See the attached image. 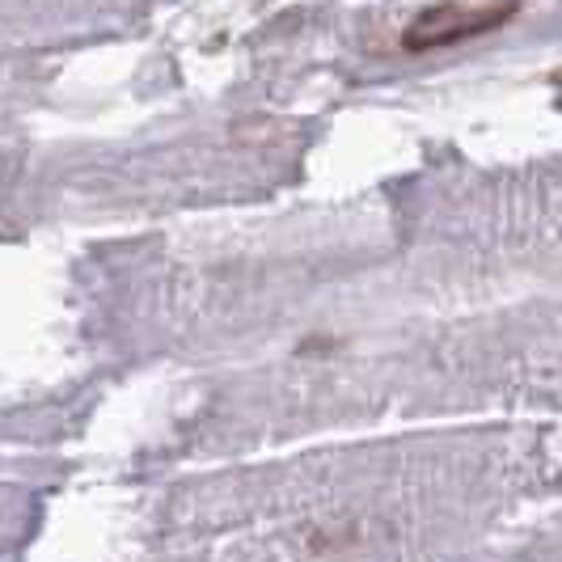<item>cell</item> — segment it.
Wrapping results in <instances>:
<instances>
[{
  "mask_svg": "<svg viewBox=\"0 0 562 562\" xmlns=\"http://www.w3.org/2000/svg\"><path fill=\"white\" fill-rule=\"evenodd\" d=\"M520 13V0H491V4H474V9H461V4H436L419 13L411 26L402 30V47L406 52H436V47H452V43H465V38H479L491 34L504 22H512Z\"/></svg>",
  "mask_w": 562,
  "mask_h": 562,
  "instance_id": "1",
  "label": "cell"
},
{
  "mask_svg": "<svg viewBox=\"0 0 562 562\" xmlns=\"http://www.w3.org/2000/svg\"><path fill=\"white\" fill-rule=\"evenodd\" d=\"M554 85H559V89H562V68H559V72H554Z\"/></svg>",
  "mask_w": 562,
  "mask_h": 562,
  "instance_id": "2",
  "label": "cell"
}]
</instances>
